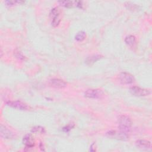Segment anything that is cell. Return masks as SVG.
<instances>
[{
    "label": "cell",
    "instance_id": "6da1fadb",
    "mask_svg": "<svg viewBox=\"0 0 152 152\" xmlns=\"http://www.w3.org/2000/svg\"><path fill=\"white\" fill-rule=\"evenodd\" d=\"M119 132L128 135L130 132L132 127V122L130 118L125 115H121L118 119Z\"/></svg>",
    "mask_w": 152,
    "mask_h": 152
},
{
    "label": "cell",
    "instance_id": "7a4b0ae2",
    "mask_svg": "<svg viewBox=\"0 0 152 152\" xmlns=\"http://www.w3.org/2000/svg\"><path fill=\"white\" fill-rule=\"evenodd\" d=\"M49 15L52 20L51 21L52 26L53 27H57L61 21L60 12H59V8L58 7L53 8L50 10Z\"/></svg>",
    "mask_w": 152,
    "mask_h": 152
},
{
    "label": "cell",
    "instance_id": "3957f363",
    "mask_svg": "<svg viewBox=\"0 0 152 152\" xmlns=\"http://www.w3.org/2000/svg\"><path fill=\"white\" fill-rule=\"evenodd\" d=\"M103 96V91L99 89H88L84 92V96L88 99H100Z\"/></svg>",
    "mask_w": 152,
    "mask_h": 152
},
{
    "label": "cell",
    "instance_id": "277c9868",
    "mask_svg": "<svg viewBox=\"0 0 152 152\" xmlns=\"http://www.w3.org/2000/svg\"><path fill=\"white\" fill-rule=\"evenodd\" d=\"M119 80L123 84H131L135 81V78L132 75L126 72H122L119 75Z\"/></svg>",
    "mask_w": 152,
    "mask_h": 152
},
{
    "label": "cell",
    "instance_id": "5b68a950",
    "mask_svg": "<svg viewBox=\"0 0 152 152\" xmlns=\"http://www.w3.org/2000/svg\"><path fill=\"white\" fill-rule=\"evenodd\" d=\"M130 92L135 96H147L150 94V90L137 86L131 87L130 88Z\"/></svg>",
    "mask_w": 152,
    "mask_h": 152
},
{
    "label": "cell",
    "instance_id": "8992f818",
    "mask_svg": "<svg viewBox=\"0 0 152 152\" xmlns=\"http://www.w3.org/2000/svg\"><path fill=\"white\" fill-rule=\"evenodd\" d=\"M7 104L12 107H14L15 109L21 110H28L29 108L28 106L26 103H24L21 101H19V100L9 101L7 103Z\"/></svg>",
    "mask_w": 152,
    "mask_h": 152
},
{
    "label": "cell",
    "instance_id": "52a82bcc",
    "mask_svg": "<svg viewBox=\"0 0 152 152\" xmlns=\"http://www.w3.org/2000/svg\"><path fill=\"white\" fill-rule=\"evenodd\" d=\"M49 84L53 87L57 88H62L66 87L67 84L63 80L59 78H53L50 80Z\"/></svg>",
    "mask_w": 152,
    "mask_h": 152
},
{
    "label": "cell",
    "instance_id": "ba28073f",
    "mask_svg": "<svg viewBox=\"0 0 152 152\" xmlns=\"http://www.w3.org/2000/svg\"><path fill=\"white\" fill-rule=\"evenodd\" d=\"M136 146L142 150H148L151 148V142L145 140H138L135 142Z\"/></svg>",
    "mask_w": 152,
    "mask_h": 152
},
{
    "label": "cell",
    "instance_id": "9c48e42d",
    "mask_svg": "<svg viewBox=\"0 0 152 152\" xmlns=\"http://www.w3.org/2000/svg\"><path fill=\"white\" fill-rule=\"evenodd\" d=\"M0 134L1 137L5 139H10L13 137L12 133L5 126L3 125H1L0 126Z\"/></svg>",
    "mask_w": 152,
    "mask_h": 152
},
{
    "label": "cell",
    "instance_id": "30bf717a",
    "mask_svg": "<svg viewBox=\"0 0 152 152\" xmlns=\"http://www.w3.org/2000/svg\"><path fill=\"white\" fill-rule=\"evenodd\" d=\"M23 144L26 148H32L34 146V141L33 137L30 135H26L23 138Z\"/></svg>",
    "mask_w": 152,
    "mask_h": 152
},
{
    "label": "cell",
    "instance_id": "8fae6325",
    "mask_svg": "<svg viewBox=\"0 0 152 152\" xmlns=\"http://www.w3.org/2000/svg\"><path fill=\"white\" fill-rule=\"evenodd\" d=\"M125 42L129 46L132 47L136 43V38L133 35H128L125 38Z\"/></svg>",
    "mask_w": 152,
    "mask_h": 152
},
{
    "label": "cell",
    "instance_id": "7c38bea8",
    "mask_svg": "<svg viewBox=\"0 0 152 152\" xmlns=\"http://www.w3.org/2000/svg\"><path fill=\"white\" fill-rule=\"evenodd\" d=\"M102 58V56L99 55H94L93 56H91L88 58H87L86 62L88 64V65H91L93 63H94L95 62H96L97 61H98L99 59H100Z\"/></svg>",
    "mask_w": 152,
    "mask_h": 152
},
{
    "label": "cell",
    "instance_id": "4fadbf2b",
    "mask_svg": "<svg viewBox=\"0 0 152 152\" xmlns=\"http://www.w3.org/2000/svg\"><path fill=\"white\" fill-rule=\"evenodd\" d=\"M86 33L84 31H81L78 32L76 34V35L75 36V39L77 41L81 42V41L84 40L86 39Z\"/></svg>",
    "mask_w": 152,
    "mask_h": 152
},
{
    "label": "cell",
    "instance_id": "5bb4252c",
    "mask_svg": "<svg viewBox=\"0 0 152 152\" xmlns=\"http://www.w3.org/2000/svg\"><path fill=\"white\" fill-rule=\"evenodd\" d=\"M58 2L61 5L66 8H71L74 5V1H60Z\"/></svg>",
    "mask_w": 152,
    "mask_h": 152
},
{
    "label": "cell",
    "instance_id": "9a60e30c",
    "mask_svg": "<svg viewBox=\"0 0 152 152\" xmlns=\"http://www.w3.org/2000/svg\"><path fill=\"white\" fill-rule=\"evenodd\" d=\"M31 131L34 132H40L41 134L44 133L45 132V129L43 127H41V126H35V127L33 128Z\"/></svg>",
    "mask_w": 152,
    "mask_h": 152
},
{
    "label": "cell",
    "instance_id": "2e32d148",
    "mask_svg": "<svg viewBox=\"0 0 152 152\" xmlns=\"http://www.w3.org/2000/svg\"><path fill=\"white\" fill-rule=\"evenodd\" d=\"M24 2L23 1H5V4L7 5H14L16 4H21V3H23Z\"/></svg>",
    "mask_w": 152,
    "mask_h": 152
},
{
    "label": "cell",
    "instance_id": "e0dca14e",
    "mask_svg": "<svg viewBox=\"0 0 152 152\" xmlns=\"http://www.w3.org/2000/svg\"><path fill=\"white\" fill-rule=\"evenodd\" d=\"M14 54H15V57L18 58L19 59H24V56L23 55L21 52H20L19 50H15L14 51Z\"/></svg>",
    "mask_w": 152,
    "mask_h": 152
}]
</instances>
